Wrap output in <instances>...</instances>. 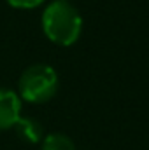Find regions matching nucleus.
Masks as SVG:
<instances>
[{
	"label": "nucleus",
	"mask_w": 149,
	"mask_h": 150,
	"mask_svg": "<svg viewBox=\"0 0 149 150\" xmlns=\"http://www.w3.org/2000/svg\"><path fill=\"white\" fill-rule=\"evenodd\" d=\"M11 7H14V9H37L40 7L46 0H5Z\"/></svg>",
	"instance_id": "nucleus-6"
},
{
	"label": "nucleus",
	"mask_w": 149,
	"mask_h": 150,
	"mask_svg": "<svg viewBox=\"0 0 149 150\" xmlns=\"http://www.w3.org/2000/svg\"><path fill=\"white\" fill-rule=\"evenodd\" d=\"M40 150H75V145L63 133H49L42 138Z\"/></svg>",
	"instance_id": "nucleus-5"
},
{
	"label": "nucleus",
	"mask_w": 149,
	"mask_h": 150,
	"mask_svg": "<svg viewBox=\"0 0 149 150\" xmlns=\"http://www.w3.org/2000/svg\"><path fill=\"white\" fill-rule=\"evenodd\" d=\"M21 117V98L16 91L0 87V131H7L16 126Z\"/></svg>",
	"instance_id": "nucleus-3"
},
{
	"label": "nucleus",
	"mask_w": 149,
	"mask_h": 150,
	"mask_svg": "<svg viewBox=\"0 0 149 150\" xmlns=\"http://www.w3.org/2000/svg\"><path fill=\"white\" fill-rule=\"evenodd\" d=\"M58 91V74L51 65L37 63L28 67L18 82V96L28 103H46Z\"/></svg>",
	"instance_id": "nucleus-2"
},
{
	"label": "nucleus",
	"mask_w": 149,
	"mask_h": 150,
	"mask_svg": "<svg viewBox=\"0 0 149 150\" xmlns=\"http://www.w3.org/2000/svg\"><path fill=\"white\" fill-rule=\"evenodd\" d=\"M18 136L27 143H40L44 138V129L40 122L32 117H19L14 126Z\"/></svg>",
	"instance_id": "nucleus-4"
},
{
	"label": "nucleus",
	"mask_w": 149,
	"mask_h": 150,
	"mask_svg": "<svg viewBox=\"0 0 149 150\" xmlns=\"http://www.w3.org/2000/svg\"><path fill=\"white\" fill-rule=\"evenodd\" d=\"M42 32L53 44L69 47L82 33V18L69 0H53L42 12Z\"/></svg>",
	"instance_id": "nucleus-1"
}]
</instances>
